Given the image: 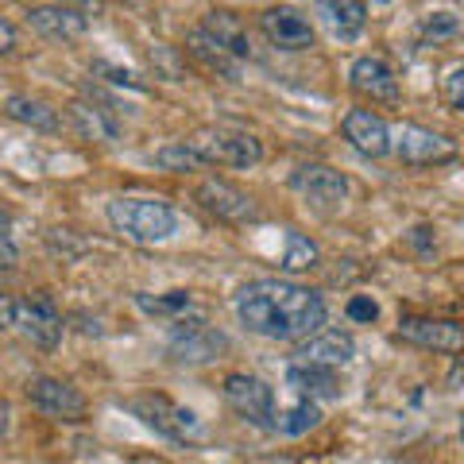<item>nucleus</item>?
Here are the masks:
<instances>
[{
    "label": "nucleus",
    "mask_w": 464,
    "mask_h": 464,
    "mask_svg": "<svg viewBox=\"0 0 464 464\" xmlns=\"http://www.w3.org/2000/svg\"><path fill=\"white\" fill-rule=\"evenodd\" d=\"M240 325L267 341H298L325 325V302L317 290L290 279H256L237 295Z\"/></svg>",
    "instance_id": "nucleus-1"
},
{
    "label": "nucleus",
    "mask_w": 464,
    "mask_h": 464,
    "mask_svg": "<svg viewBox=\"0 0 464 464\" xmlns=\"http://www.w3.org/2000/svg\"><path fill=\"white\" fill-rule=\"evenodd\" d=\"M109 225L132 244H163L179 228V213L159 198H112Z\"/></svg>",
    "instance_id": "nucleus-2"
},
{
    "label": "nucleus",
    "mask_w": 464,
    "mask_h": 464,
    "mask_svg": "<svg viewBox=\"0 0 464 464\" xmlns=\"http://www.w3.org/2000/svg\"><path fill=\"white\" fill-rule=\"evenodd\" d=\"M186 148L201 159V167H209V163L256 167L259 159H264V143L248 132H240V128H201V132L186 140Z\"/></svg>",
    "instance_id": "nucleus-3"
},
{
    "label": "nucleus",
    "mask_w": 464,
    "mask_h": 464,
    "mask_svg": "<svg viewBox=\"0 0 464 464\" xmlns=\"http://www.w3.org/2000/svg\"><path fill=\"white\" fill-rule=\"evenodd\" d=\"M128 411L136 418H143L155 433H163L170 441H198L201 438V422L194 418V411L170 402L167 395H140V399L128 402Z\"/></svg>",
    "instance_id": "nucleus-4"
},
{
    "label": "nucleus",
    "mask_w": 464,
    "mask_h": 464,
    "mask_svg": "<svg viewBox=\"0 0 464 464\" xmlns=\"http://www.w3.org/2000/svg\"><path fill=\"white\" fill-rule=\"evenodd\" d=\"M225 402L237 411L244 422H252L259 430H275V395L264 380H256L248 372H232L225 380Z\"/></svg>",
    "instance_id": "nucleus-5"
},
{
    "label": "nucleus",
    "mask_w": 464,
    "mask_h": 464,
    "mask_svg": "<svg viewBox=\"0 0 464 464\" xmlns=\"http://www.w3.org/2000/svg\"><path fill=\"white\" fill-rule=\"evenodd\" d=\"M198 206L213 213L217 221H228V225H248V221H259V206L240 190V186H232L228 179H206L194 190Z\"/></svg>",
    "instance_id": "nucleus-6"
},
{
    "label": "nucleus",
    "mask_w": 464,
    "mask_h": 464,
    "mask_svg": "<svg viewBox=\"0 0 464 464\" xmlns=\"http://www.w3.org/2000/svg\"><path fill=\"white\" fill-rule=\"evenodd\" d=\"M391 148L411 167H433V163L457 159V143L441 132H433V128H422V124H402L399 140H391Z\"/></svg>",
    "instance_id": "nucleus-7"
},
{
    "label": "nucleus",
    "mask_w": 464,
    "mask_h": 464,
    "mask_svg": "<svg viewBox=\"0 0 464 464\" xmlns=\"http://www.w3.org/2000/svg\"><path fill=\"white\" fill-rule=\"evenodd\" d=\"M12 329L24 333L39 348H54L63 341V314L54 310V302L47 295L16 298V322H12Z\"/></svg>",
    "instance_id": "nucleus-8"
},
{
    "label": "nucleus",
    "mask_w": 464,
    "mask_h": 464,
    "mask_svg": "<svg viewBox=\"0 0 464 464\" xmlns=\"http://www.w3.org/2000/svg\"><path fill=\"white\" fill-rule=\"evenodd\" d=\"M27 399H32L35 411L63 418V422H82L85 418V395L78 387L54 380V375H35V380H27Z\"/></svg>",
    "instance_id": "nucleus-9"
},
{
    "label": "nucleus",
    "mask_w": 464,
    "mask_h": 464,
    "mask_svg": "<svg viewBox=\"0 0 464 464\" xmlns=\"http://www.w3.org/2000/svg\"><path fill=\"white\" fill-rule=\"evenodd\" d=\"M259 32H264L279 51H306L314 47V27L302 16L298 8L290 5H275L259 16Z\"/></svg>",
    "instance_id": "nucleus-10"
},
{
    "label": "nucleus",
    "mask_w": 464,
    "mask_h": 464,
    "mask_svg": "<svg viewBox=\"0 0 464 464\" xmlns=\"http://www.w3.org/2000/svg\"><path fill=\"white\" fill-rule=\"evenodd\" d=\"M399 337L433 353H464V325L445 322V317H402Z\"/></svg>",
    "instance_id": "nucleus-11"
},
{
    "label": "nucleus",
    "mask_w": 464,
    "mask_h": 464,
    "mask_svg": "<svg viewBox=\"0 0 464 464\" xmlns=\"http://www.w3.org/2000/svg\"><path fill=\"white\" fill-rule=\"evenodd\" d=\"M290 186L314 201V206H322V209H333V206H341L344 194H348V182H344V174L341 170H333V167H322V163H306V167H298L295 174H290Z\"/></svg>",
    "instance_id": "nucleus-12"
},
{
    "label": "nucleus",
    "mask_w": 464,
    "mask_h": 464,
    "mask_svg": "<svg viewBox=\"0 0 464 464\" xmlns=\"http://www.w3.org/2000/svg\"><path fill=\"white\" fill-rule=\"evenodd\" d=\"M341 132H344V140L353 143L360 155H368V159H383L391 151V128L383 124V116H375L372 109L344 112Z\"/></svg>",
    "instance_id": "nucleus-13"
},
{
    "label": "nucleus",
    "mask_w": 464,
    "mask_h": 464,
    "mask_svg": "<svg viewBox=\"0 0 464 464\" xmlns=\"http://www.w3.org/2000/svg\"><path fill=\"white\" fill-rule=\"evenodd\" d=\"M348 82H353V90L360 97H368V101H383V105H395V101H399L395 70H391L383 58H375V54L356 58L353 70H348Z\"/></svg>",
    "instance_id": "nucleus-14"
},
{
    "label": "nucleus",
    "mask_w": 464,
    "mask_h": 464,
    "mask_svg": "<svg viewBox=\"0 0 464 464\" xmlns=\"http://www.w3.org/2000/svg\"><path fill=\"white\" fill-rule=\"evenodd\" d=\"M221 348H228V341L206 322H182L170 333V353L174 360H186V364H206Z\"/></svg>",
    "instance_id": "nucleus-15"
},
{
    "label": "nucleus",
    "mask_w": 464,
    "mask_h": 464,
    "mask_svg": "<svg viewBox=\"0 0 464 464\" xmlns=\"http://www.w3.org/2000/svg\"><path fill=\"white\" fill-rule=\"evenodd\" d=\"M298 364H322V368H337V364H348L356 356V341L348 337L341 329H317L310 333V341L298 348Z\"/></svg>",
    "instance_id": "nucleus-16"
},
{
    "label": "nucleus",
    "mask_w": 464,
    "mask_h": 464,
    "mask_svg": "<svg viewBox=\"0 0 464 464\" xmlns=\"http://www.w3.org/2000/svg\"><path fill=\"white\" fill-rule=\"evenodd\" d=\"M27 24L35 27L39 35L58 39V43H70V39H82L85 35V16L78 8H66V5H43L27 12Z\"/></svg>",
    "instance_id": "nucleus-17"
},
{
    "label": "nucleus",
    "mask_w": 464,
    "mask_h": 464,
    "mask_svg": "<svg viewBox=\"0 0 464 464\" xmlns=\"http://www.w3.org/2000/svg\"><path fill=\"white\" fill-rule=\"evenodd\" d=\"M186 54H190L201 70H209V74H221L228 82L240 78V58H232L221 43H217L209 32H201V27H194V32L186 35Z\"/></svg>",
    "instance_id": "nucleus-18"
},
{
    "label": "nucleus",
    "mask_w": 464,
    "mask_h": 464,
    "mask_svg": "<svg viewBox=\"0 0 464 464\" xmlns=\"http://www.w3.org/2000/svg\"><path fill=\"white\" fill-rule=\"evenodd\" d=\"M314 12L337 39H356L368 20L364 0H314Z\"/></svg>",
    "instance_id": "nucleus-19"
},
{
    "label": "nucleus",
    "mask_w": 464,
    "mask_h": 464,
    "mask_svg": "<svg viewBox=\"0 0 464 464\" xmlns=\"http://www.w3.org/2000/svg\"><path fill=\"white\" fill-rule=\"evenodd\" d=\"M201 32H209L232 58H248L252 54V43H248V32H244L240 16H232V12H225V8L206 12V20H201Z\"/></svg>",
    "instance_id": "nucleus-20"
},
{
    "label": "nucleus",
    "mask_w": 464,
    "mask_h": 464,
    "mask_svg": "<svg viewBox=\"0 0 464 464\" xmlns=\"http://www.w3.org/2000/svg\"><path fill=\"white\" fill-rule=\"evenodd\" d=\"M286 383L298 391L302 399H333L341 395V383L333 368H322V364H290L286 368Z\"/></svg>",
    "instance_id": "nucleus-21"
},
{
    "label": "nucleus",
    "mask_w": 464,
    "mask_h": 464,
    "mask_svg": "<svg viewBox=\"0 0 464 464\" xmlns=\"http://www.w3.org/2000/svg\"><path fill=\"white\" fill-rule=\"evenodd\" d=\"M5 112L12 116V121L39 128V132H58V128H63L58 112L47 105V101H39V97H24V93L8 97V101H5Z\"/></svg>",
    "instance_id": "nucleus-22"
},
{
    "label": "nucleus",
    "mask_w": 464,
    "mask_h": 464,
    "mask_svg": "<svg viewBox=\"0 0 464 464\" xmlns=\"http://www.w3.org/2000/svg\"><path fill=\"white\" fill-rule=\"evenodd\" d=\"M70 121L85 140H112L116 136V121L109 109H90V105H70Z\"/></svg>",
    "instance_id": "nucleus-23"
},
{
    "label": "nucleus",
    "mask_w": 464,
    "mask_h": 464,
    "mask_svg": "<svg viewBox=\"0 0 464 464\" xmlns=\"http://www.w3.org/2000/svg\"><path fill=\"white\" fill-rule=\"evenodd\" d=\"M317 422H322V411H317V402H314V399H298V402L279 418V422H275V430L286 433V438H298V433L314 430Z\"/></svg>",
    "instance_id": "nucleus-24"
},
{
    "label": "nucleus",
    "mask_w": 464,
    "mask_h": 464,
    "mask_svg": "<svg viewBox=\"0 0 464 464\" xmlns=\"http://www.w3.org/2000/svg\"><path fill=\"white\" fill-rule=\"evenodd\" d=\"M317 264V244L306 240L302 232L290 228L286 232V256H283V271H306Z\"/></svg>",
    "instance_id": "nucleus-25"
},
{
    "label": "nucleus",
    "mask_w": 464,
    "mask_h": 464,
    "mask_svg": "<svg viewBox=\"0 0 464 464\" xmlns=\"http://www.w3.org/2000/svg\"><path fill=\"white\" fill-rule=\"evenodd\" d=\"M460 16L457 12H430V16L422 20V27H418V39L422 43H441V39H453L460 32Z\"/></svg>",
    "instance_id": "nucleus-26"
},
{
    "label": "nucleus",
    "mask_w": 464,
    "mask_h": 464,
    "mask_svg": "<svg viewBox=\"0 0 464 464\" xmlns=\"http://www.w3.org/2000/svg\"><path fill=\"white\" fill-rule=\"evenodd\" d=\"M136 306L148 310V314H159V317H170V314H186V310H190V295H186V290H170V295H163V298L136 295Z\"/></svg>",
    "instance_id": "nucleus-27"
},
{
    "label": "nucleus",
    "mask_w": 464,
    "mask_h": 464,
    "mask_svg": "<svg viewBox=\"0 0 464 464\" xmlns=\"http://www.w3.org/2000/svg\"><path fill=\"white\" fill-rule=\"evenodd\" d=\"M155 163L163 167V170H174V174H186V170H198L201 167V159L186 148V140L182 143H170V148H163L155 155Z\"/></svg>",
    "instance_id": "nucleus-28"
},
{
    "label": "nucleus",
    "mask_w": 464,
    "mask_h": 464,
    "mask_svg": "<svg viewBox=\"0 0 464 464\" xmlns=\"http://www.w3.org/2000/svg\"><path fill=\"white\" fill-rule=\"evenodd\" d=\"M445 105L453 112H464V66L449 70V78H445Z\"/></svg>",
    "instance_id": "nucleus-29"
},
{
    "label": "nucleus",
    "mask_w": 464,
    "mask_h": 464,
    "mask_svg": "<svg viewBox=\"0 0 464 464\" xmlns=\"http://www.w3.org/2000/svg\"><path fill=\"white\" fill-rule=\"evenodd\" d=\"M348 317H353V322H375V317H380V306H375L372 298L356 295V298H348Z\"/></svg>",
    "instance_id": "nucleus-30"
},
{
    "label": "nucleus",
    "mask_w": 464,
    "mask_h": 464,
    "mask_svg": "<svg viewBox=\"0 0 464 464\" xmlns=\"http://www.w3.org/2000/svg\"><path fill=\"white\" fill-rule=\"evenodd\" d=\"M93 70H97V74H109V82H112V85H128V90H143V85H140L132 74H128V70H116V66H109V63H93Z\"/></svg>",
    "instance_id": "nucleus-31"
},
{
    "label": "nucleus",
    "mask_w": 464,
    "mask_h": 464,
    "mask_svg": "<svg viewBox=\"0 0 464 464\" xmlns=\"http://www.w3.org/2000/svg\"><path fill=\"white\" fill-rule=\"evenodd\" d=\"M16 244H12V237H0V271H8V267H16Z\"/></svg>",
    "instance_id": "nucleus-32"
},
{
    "label": "nucleus",
    "mask_w": 464,
    "mask_h": 464,
    "mask_svg": "<svg viewBox=\"0 0 464 464\" xmlns=\"http://www.w3.org/2000/svg\"><path fill=\"white\" fill-rule=\"evenodd\" d=\"M12 322H16V298L0 295V329H12Z\"/></svg>",
    "instance_id": "nucleus-33"
},
{
    "label": "nucleus",
    "mask_w": 464,
    "mask_h": 464,
    "mask_svg": "<svg viewBox=\"0 0 464 464\" xmlns=\"http://www.w3.org/2000/svg\"><path fill=\"white\" fill-rule=\"evenodd\" d=\"M12 47H16V27L8 20H0V54H8Z\"/></svg>",
    "instance_id": "nucleus-34"
},
{
    "label": "nucleus",
    "mask_w": 464,
    "mask_h": 464,
    "mask_svg": "<svg viewBox=\"0 0 464 464\" xmlns=\"http://www.w3.org/2000/svg\"><path fill=\"white\" fill-rule=\"evenodd\" d=\"M8 418H12V411H8V402L0 399V441H5V433H8Z\"/></svg>",
    "instance_id": "nucleus-35"
},
{
    "label": "nucleus",
    "mask_w": 464,
    "mask_h": 464,
    "mask_svg": "<svg viewBox=\"0 0 464 464\" xmlns=\"http://www.w3.org/2000/svg\"><path fill=\"white\" fill-rule=\"evenodd\" d=\"M449 383L464 391V360H460V364H453V372H449Z\"/></svg>",
    "instance_id": "nucleus-36"
},
{
    "label": "nucleus",
    "mask_w": 464,
    "mask_h": 464,
    "mask_svg": "<svg viewBox=\"0 0 464 464\" xmlns=\"http://www.w3.org/2000/svg\"><path fill=\"white\" fill-rule=\"evenodd\" d=\"M0 237H8V213L0 209Z\"/></svg>",
    "instance_id": "nucleus-37"
},
{
    "label": "nucleus",
    "mask_w": 464,
    "mask_h": 464,
    "mask_svg": "<svg viewBox=\"0 0 464 464\" xmlns=\"http://www.w3.org/2000/svg\"><path fill=\"white\" fill-rule=\"evenodd\" d=\"M460 438H464V418H460Z\"/></svg>",
    "instance_id": "nucleus-38"
},
{
    "label": "nucleus",
    "mask_w": 464,
    "mask_h": 464,
    "mask_svg": "<svg viewBox=\"0 0 464 464\" xmlns=\"http://www.w3.org/2000/svg\"><path fill=\"white\" fill-rule=\"evenodd\" d=\"M375 5H387V0H375Z\"/></svg>",
    "instance_id": "nucleus-39"
}]
</instances>
